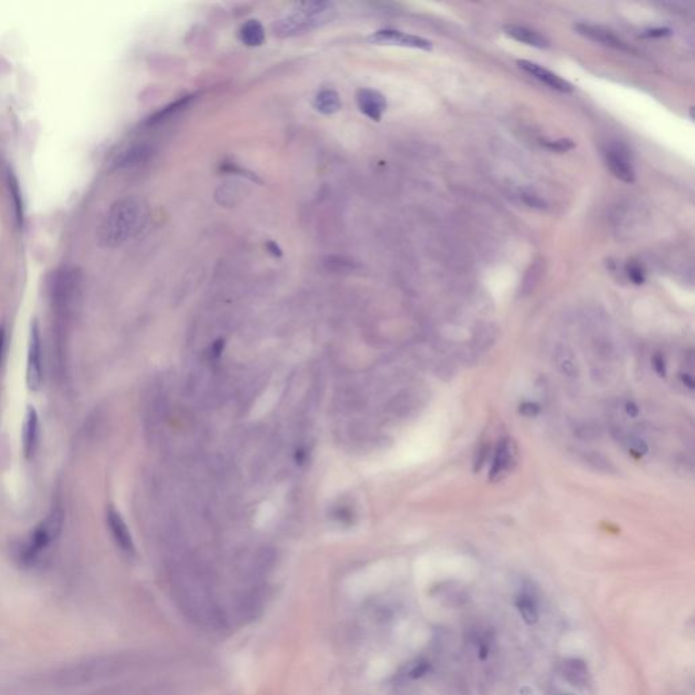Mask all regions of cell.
<instances>
[{
  "mask_svg": "<svg viewBox=\"0 0 695 695\" xmlns=\"http://www.w3.org/2000/svg\"><path fill=\"white\" fill-rule=\"evenodd\" d=\"M7 187H8L10 200L13 203V208H14V214H15L17 223H18L19 227H22L24 226V220H25L24 200H22V193H21L19 182H18V180L14 175L13 171L7 173Z\"/></svg>",
  "mask_w": 695,
  "mask_h": 695,
  "instance_id": "19",
  "label": "cell"
},
{
  "mask_svg": "<svg viewBox=\"0 0 695 695\" xmlns=\"http://www.w3.org/2000/svg\"><path fill=\"white\" fill-rule=\"evenodd\" d=\"M580 460L584 462L589 469L599 471V473L610 474V473L615 471L614 464L610 462V459H607L604 455L595 453V451H583L580 454Z\"/></svg>",
  "mask_w": 695,
  "mask_h": 695,
  "instance_id": "22",
  "label": "cell"
},
{
  "mask_svg": "<svg viewBox=\"0 0 695 695\" xmlns=\"http://www.w3.org/2000/svg\"><path fill=\"white\" fill-rule=\"evenodd\" d=\"M540 412V406L535 402H523L520 406H519V413L524 417H529V419H533V417H536Z\"/></svg>",
  "mask_w": 695,
  "mask_h": 695,
  "instance_id": "27",
  "label": "cell"
},
{
  "mask_svg": "<svg viewBox=\"0 0 695 695\" xmlns=\"http://www.w3.org/2000/svg\"><path fill=\"white\" fill-rule=\"evenodd\" d=\"M357 105L360 111L374 121H380L387 110V101L383 94L371 88H361L357 95Z\"/></svg>",
  "mask_w": 695,
  "mask_h": 695,
  "instance_id": "12",
  "label": "cell"
},
{
  "mask_svg": "<svg viewBox=\"0 0 695 695\" xmlns=\"http://www.w3.org/2000/svg\"><path fill=\"white\" fill-rule=\"evenodd\" d=\"M40 417L34 406H27L22 427V451L26 459H31L38 447Z\"/></svg>",
  "mask_w": 695,
  "mask_h": 695,
  "instance_id": "11",
  "label": "cell"
},
{
  "mask_svg": "<svg viewBox=\"0 0 695 695\" xmlns=\"http://www.w3.org/2000/svg\"><path fill=\"white\" fill-rule=\"evenodd\" d=\"M575 30L580 36L589 38L595 42H599L602 45L615 48L619 51H629V47L626 45V42H623L618 36H615L611 30H609L606 27L589 25V24H579L575 26Z\"/></svg>",
  "mask_w": 695,
  "mask_h": 695,
  "instance_id": "13",
  "label": "cell"
},
{
  "mask_svg": "<svg viewBox=\"0 0 695 695\" xmlns=\"http://www.w3.org/2000/svg\"><path fill=\"white\" fill-rule=\"evenodd\" d=\"M563 678L575 687H586L588 682V667L583 660L569 659L562 663Z\"/></svg>",
  "mask_w": 695,
  "mask_h": 695,
  "instance_id": "17",
  "label": "cell"
},
{
  "mask_svg": "<svg viewBox=\"0 0 695 695\" xmlns=\"http://www.w3.org/2000/svg\"><path fill=\"white\" fill-rule=\"evenodd\" d=\"M147 221V207L136 197L118 200L111 205L98 228L101 247L114 249L134 238Z\"/></svg>",
  "mask_w": 695,
  "mask_h": 695,
  "instance_id": "1",
  "label": "cell"
},
{
  "mask_svg": "<svg viewBox=\"0 0 695 695\" xmlns=\"http://www.w3.org/2000/svg\"><path fill=\"white\" fill-rule=\"evenodd\" d=\"M154 150L151 146L139 143L128 147L124 150L117 158L113 162V167L116 170H124V169H132L139 164H143L144 162L148 161L150 157L153 155Z\"/></svg>",
  "mask_w": 695,
  "mask_h": 695,
  "instance_id": "14",
  "label": "cell"
},
{
  "mask_svg": "<svg viewBox=\"0 0 695 695\" xmlns=\"http://www.w3.org/2000/svg\"><path fill=\"white\" fill-rule=\"evenodd\" d=\"M336 14V7L330 1H306L300 3L294 10L279 19L273 25L277 37H292L307 33L313 29L329 24Z\"/></svg>",
  "mask_w": 695,
  "mask_h": 695,
  "instance_id": "3",
  "label": "cell"
},
{
  "mask_svg": "<svg viewBox=\"0 0 695 695\" xmlns=\"http://www.w3.org/2000/svg\"><path fill=\"white\" fill-rule=\"evenodd\" d=\"M669 34H671V30H669V29H663V27H660V29H652V30H648V31L643 34V37H652V38H656V37H657V38H659V37H667Z\"/></svg>",
  "mask_w": 695,
  "mask_h": 695,
  "instance_id": "33",
  "label": "cell"
},
{
  "mask_svg": "<svg viewBox=\"0 0 695 695\" xmlns=\"http://www.w3.org/2000/svg\"><path fill=\"white\" fill-rule=\"evenodd\" d=\"M51 302L54 311L63 321L71 320L81 309L84 294V277L79 267H63L52 274Z\"/></svg>",
  "mask_w": 695,
  "mask_h": 695,
  "instance_id": "2",
  "label": "cell"
},
{
  "mask_svg": "<svg viewBox=\"0 0 695 695\" xmlns=\"http://www.w3.org/2000/svg\"><path fill=\"white\" fill-rule=\"evenodd\" d=\"M566 695H575V694H566Z\"/></svg>",
  "mask_w": 695,
  "mask_h": 695,
  "instance_id": "37",
  "label": "cell"
},
{
  "mask_svg": "<svg viewBox=\"0 0 695 695\" xmlns=\"http://www.w3.org/2000/svg\"><path fill=\"white\" fill-rule=\"evenodd\" d=\"M604 158L609 169L615 177L626 184H632L636 180V173L632 161L626 150L620 146H610L604 151Z\"/></svg>",
  "mask_w": 695,
  "mask_h": 695,
  "instance_id": "8",
  "label": "cell"
},
{
  "mask_svg": "<svg viewBox=\"0 0 695 695\" xmlns=\"http://www.w3.org/2000/svg\"><path fill=\"white\" fill-rule=\"evenodd\" d=\"M553 364L562 377L568 380L579 379L580 376L579 363L570 348L566 345H557L553 352Z\"/></svg>",
  "mask_w": 695,
  "mask_h": 695,
  "instance_id": "15",
  "label": "cell"
},
{
  "mask_svg": "<svg viewBox=\"0 0 695 695\" xmlns=\"http://www.w3.org/2000/svg\"><path fill=\"white\" fill-rule=\"evenodd\" d=\"M515 606L522 616V619L527 625H535L539 620V606L538 600L535 598L534 593L530 591H522L516 599H515Z\"/></svg>",
  "mask_w": 695,
  "mask_h": 695,
  "instance_id": "18",
  "label": "cell"
},
{
  "mask_svg": "<svg viewBox=\"0 0 695 695\" xmlns=\"http://www.w3.org/2000/svg\"><path fill=\"white\" fill-rule=\"evenodd\" d=\"M107 522L111 536H113L116 545L120 547V550L123 553H125L127 556H134V539H132L131 531H130L125 520L123 519L121 513L114 507H109L107 510Z\"/></svg>",
  "mask_w": 695,
  "mask_h": 695,
  "instance_id": "9",
  "label": "cell"
},
{
  "mask_svg": "<svg viewBox=\"0 0 695 695\" xmlns=\"http://www.w3.org/2000/svg\"><path fill=\"white\" fill-rule=\"evenodd\" d=\"M625 412H626V414L629 417L636 419L640 414V407L637 406V403H634L633 401H627L625 403Z\"/></svg>",
  "mask_w": 695,
  "mask_h": 695,
  "instance_id": "32",
  "label": "cell"
},
{
  "mask_svg": "<svg viewBox=\"0 0 695 695\" xmlns=\"http://www.w3.org/2000/svg\"><path fill=\"white\" fill-rule=\"evenodd\" d=\"M575 435L581 440H593L600 435V429L591 421H580L573 427Z\"/></svg>",
  "mask_w": 695,
  "mask_h": 695,
  "instance_id": "23",
  "label": "cell"
},
{
  "mask_svg": "<svg viewBox=\"0 0 695 695\" xmlns=\"http://www.w3.org/2000/svg\"><path fill=\"white\" fill-rule=\"evenodd\" d=\"M44 380V364H42V340L41 330L37 320H33L29 333L27 345L26 383L29 390L37 391L41 389Z\"/></svg>",
  "mask_w": 695,
  "mask_h": 695,
  "instance_id": "5",
  "label": "cell"
},
{
  "mask_svg": "<svg viewBox=\"0 0 695 695\" xmlns=\"http://www.w3.org/2000/svg\"><path fill=\"white\" fill-rule=\"evenodd\" d=\"M242 42L247 47H261L265 41V30L258 21H247L240 31Z\"/></svg>",
  "mask_w": 695,
  "mask_h": 695,
  "instance_id": "20",
  "label": "cell"
},
{
  "mask_svg": "<svg viewBox=\"0 0 695 695\" xmlns=\"http://www.w3.org/2000/svg\"><path fill=\"white\" fill-rule=\"evenodd\" d=\"M429 664L428 663H419L416 664L413 669L409 672V676L412 679H419V678H423L427 672H428Z\"/></svg>",
  "mask_w": 695,
  "mask_h": 695,
  "instance_id": "30",
  "label": "cell"
},
{
  "mask_svg": "<svg viewBox=\"0 0 695 695\" xmlns=\"http://www.w3.org/2000/svg\"><path fill=\"white\" fill-rule=\"evenodd\" d=\"M626 274L632 283L636 286H641L645 281V270L637 261H629L626 264Z\"/></svg>",
  "mask_w": 695,
  "mask_h": 695,
  "instance_id": "24",
  "label": "cell"
},
{
  "mask_svg": "<svg viewBox=\"0 0 695 695\" xmlns=\"http://www.w3.org/2000/svg\"><path fill=\"white\" fill-rule=\"evenodd\" d=\"M519 460L517 446L513 439L504 437L497 444L489 470V480L492 482L503 481L515 470Z\"/></svg>",
  "mask_w": 695,
  "mask_h": 695,
  "instance_id": "6",
  "label": "cell"
},
{
  "mask_svg": "<svg viewBox=\"0 0 695 695\" xmlns=\"http://www.w3.org/2000/svg\"><path fill=\"white\" fill-rule=\"evenodd\" d=\"M64 523V512L60 507H54L51 513L42 520L27 538L24 546L19 549V560L25 565H33L44 550H47L54 539L61 533Z\"/></svg>",
  "mask_w": 695,
  "mask_h": 695,
  "instance_id": "4",
  "label": "cell"
},
{
  "mask_svg": "<svg viewBox=\"0 0 695 695\" xmlns=\"http://www.w3.org/2000/svg\"><path fill=\"white\" fill-rule=\"evenodd\" d=\"M626 444H627V450H629V453L633 455V456H636V458H642L643 455H646L649 453V447H648V444H646L643 440H641V439L636 437V436H630V437H627Z\"/></svg>",
  "mask_w": 695,
  "mask_h": 695,
  "instance_id": "25",
  "label": "cell"
},
{
  "mask_svg": "<svg viewBox=\"0 0 695 695\" xmlns=\"http://www.w3.org/2000/svg\"><path fill=\"white\" fill-rule=\"evenodd\" d=\"M368 41L371 44H377V45H398V47L416 48L423 51H430L433 48V44L427 38L389 29L376 31L368 37Z\"/></svg>",
  "mask_w": 695,
  "mask_h": 695,
  "instance_id": "7",
  "label": "cell"
},
{
  "mask_svg": "<svg viewBox=\"0 0 695 695\" xmlns=\"http://www.w3.org/2000/svg\"><path fill=\"white\" fill-rule=\"evenodd\" d=\"M516 63L523 71H526L527 74L534 77L535 79L545 83L547 87H550L556 91H560L563 94H570L575 90L569 81L562 79L561 77L556 75L554 72L549 71L547 68H545L536 63L529 61V60H517Z\"/></svg>",
  "mask_w": 695,
  "mask_h": 695,
  "instance_id": "10",
  "label": "cell"
},
{
  "mask_svg": "<svg viewBox=\"0 0 695 695\" xmlns=\"http://www.w3.org/2000/svg\"><path fill=\"white\" fill-rule=\"evenodd\" d=\"M682 377V383L689 389V390H694V379H693V375L689 374H682L680 375Z\"/></svg>",
  "mask_w": 695,
  "mask_h": 695,
  "instance_id": "36",
  "label": "cell"
},
{
  "mask_svg": "<svg viewBox=\"0 0 695 695\" xmlns=\"http://www.w3.org/2000/svg\"><path fill=\"white\" fill-rule=\"evenodd\" d=\"M653 368H655V371L657 373L659 376H666V374H667V364H666L664 356H662V354L657 353L653 357Z\"/></svg>",
  "mask_w": 695,
  "mask_h": 695,
  "instance_id": "29",
  "label": "cell"
},
{
  "mask_svg": "<svg viewBox=\"0 0 695 695\" xmlns=\"http://www.w3.org/2000/svg\"><path fill=\"white\" fill-rule=\"evenodd\" d=\"M343 107L340 95L333 90H323L314 101V107L323 114H333Z\"/></svg>",
  "mask_w": 695,
  "mask_h": 695,
  "instance_id": "21",
  "label": "cell"
},
{
  "mask_svg": "<svg viewBox=\"0 0 695 695\" xmlns=\"http://www.w3.org/2000/svg\"><path fill=\"white\" fill-rule=\"evenodd\" d=\"M4 352H6V330L3 326H0V367L3 363Z\"/></svg>",
  "mask_w": 695,
  "mask_h": 695,
  "instance_id": "34",
  "label": "cell"
},
{
  "mask_svg": "<svg viewBox=\"0 0 695 695\" xmlns=\"http://www.w3.org/2000/svg\"><path fill=\"white\" fill-rule=\"evenodd\" d=\"M523 198H524V201H526L530 207L539 208V210L546 208L545 201H543V200H540V198H539L538 196H535V194H524V196H523Z\"/></svg>",
  "mask_w": 695,
  "mask_h": 695,
  "instance_id": "31",
  "label": "cell"
},
{
  "mask_svg": "<svg viewBox=\"0 0 695 695\" xmlns=\"http://www.w3.org/2000/svg\"><path fill=\"white\" fill-rule=\"evenodd\" d=\"M185 101H187V100H185ZM185 101H181V102H178V104H175V105H173V107H167V109H169V113H170V111H173L175 107H181V104H182V102H185ZM166 114H167V110H162L159 114H157L155 117H153V118H151V123H158V121H161L162 118H163Z\"/></svg>",
  "mask_w": 695,
  "mask_h": 695,
  "instance_id": "35",
  "label": "cell"
},
{
  "mask_svg": "<svg viewBox=\"0 0 695 695\" xmlns=\"http://www.w3.org/2000/svg\"><path fill=\"white\" fill-rule=\"evenodd\" d=\"M506 33L513 40H516L522 44L534 47L538 49H546L550 47V42L545 36H542L539 31L529 29V27L508 25V26H506Z\"/></svg>",
  "mask_w": 695,
  "mask_h": 695,
  "instance_id": "16",
  "label": "cell"
},
{
  "mask_svg": "<svg viewBox=\"0 0 695 695\" xmlns=\"http://www.w3.org/2000/svg\"><path fill=\"white\" fill-rule=\"evenodd\" d=\"M487 455H489V447L487 446H482L481 448L478 450L477 455H476V459H474V470L476 471H480L482 467H483V464L487 460Z\"/></svg>",
  "mask_w": 695,
  "mask_h": 695,
  "instance_id": "28",
  "label": "cell"
},
{
  "mask_svg": "<svg viewBox=\"0 0 695 695\" xmlns=\"http://www.w3.org/2000/svg\"><path fill=\"white\" fill-rule=\"evenodd\" d=\"M543 146L552 151L556 153H566L572 148H575V143L570 139H560V140H553V141H543Z\"/></svg>",
  "mask_w": 695,
  "mask_h": 695,
  "instance_id": "26",
  "label": "cell"
}]
</instances>
